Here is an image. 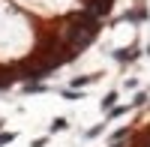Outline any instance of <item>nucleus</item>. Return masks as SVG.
<instances>
[{
	"label": "nucleus",
	"instance_id": "obj_1",
	"mask_svg": "<svg viewBox=\"0 0 150 147\" xmlns=\"http://www.w3.org/2000/svg\"><path fill=\"white\" fill-rule=\"evenodd\" d=\"M66 129H69V120H66V117H54V120H51V129H48V132L54 135V132H66Z\"/></svg>",
	"mask_w": 150,
	"mask_h": 147
},
{
	"label": "nucleus",
	"instance_id": "obj_2",
	"mask_svg": "<svg viewBox=\"0 0 150 147\" xmlns=\"http://www.w3.org/2000/svg\"><path fill=\"white\" fill-rule=\"evenodd\" d=\"M9 141H15V135H12V132H0V147L9 144Z\"/></svg>",
	"mask_w": 150,
	"mask_h": 147
},
{
	"label": "nucleus",
	"instance_id": "obj_3",
	"mask_svg": "<svg viewBox=\"0 0 150 147\" xmlns=\"http://www.w3.org/2000/svg\"><path fill=\"white\" fill-rule=\"evenodd\" d=\"M114 99H117V93H108L105 99H102V108H111V105H114Z\"/></svg>",
	"mask_w": 150,
	"mask_h": 147
},
{
	"label": "nucleus",
	"instance_id": "obj_4",
	"mask_svg": "<svg viewBox=\"0 0 150 147\" xmlns=\"http://www.w3.org/2000/svg\"><path fill=\"white\" fill-rule=\"evenodd\" d=\"M45 144H48V138H33V144H30V147H45Z\"/></svg>",
	"mask_w": 150,
	"mask_h": 147
},
{
	"label": "nucleus",
	"instance_id": "obj_5",
	"mask_svg": "<svg viewBox=\"0 0 150 147\" xmlns=\"http://www.w3.org/2000/svg\"><path fill=\"white\" fill-rule=\"evenodd\" d=\"M0 132H3V117H0Z\"/></svg>",
	"mask_w": 150,
	"mask_h": 147
}]
</instances>
